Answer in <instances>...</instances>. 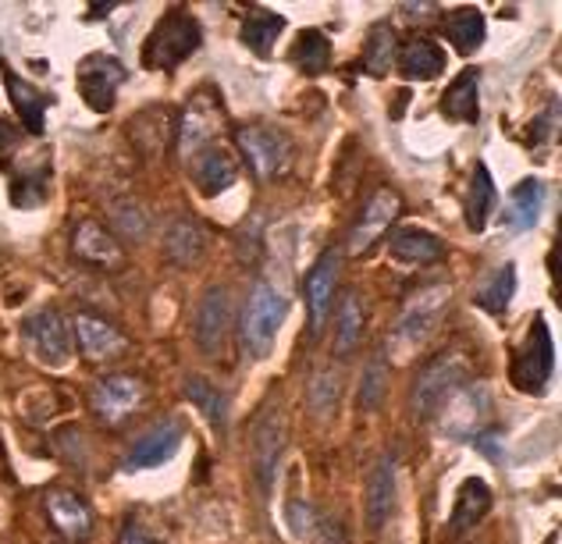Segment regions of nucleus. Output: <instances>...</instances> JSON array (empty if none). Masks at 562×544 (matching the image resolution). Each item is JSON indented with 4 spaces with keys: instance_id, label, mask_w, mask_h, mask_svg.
I'll use <instances>...</instances> for the list:
<instances>
[{
    "instance_id": "obj_26",
    "label": "nucleus",
    "mask_w": 562,
    "mask_h": 544,
    "mask_svg": "<svg viewBox=\"0 0 562 544\" xmlns=\"http://www.w3.org/2000/svg\"><path fill=\"white\" fill-rule=\"evenodd\" d=\"M544 211V185L538 179H524L513 189L509 207H506V228L513 235H524L538 225V217Z\"/></svg>"
},
{
    "instance_id": "obj_1",
    "label": "nucleus",
    "mask_w": 562,
    "mask_h": 544,
    "mask_svg": "<svg viewBox=\"0 0 562 544\" xmlns=\"http://www.w3.org/2000/svg\"><path fill=\"white\" fill-rule=\"evenodd\" d=\"M203 29L186 8H168L165 19L154 25V33L143 43V65L154 71H175L200 50Z\"/></svg>"
},
{
    "instance_id": "obj_25",
    "label": "nucleus",
    "mask_w": 562,
    "mask_h": 544,
    "mask_svg": "<svg viewBox=\"0 0 562 544\" xmlns=\"http://www.w3.org/2000/svg\"><path fill=\"white\" fill-rule=\"evenodd\" d=\"M206 249V235L192 217H175L165 235V257L168 263H179V268H192Z\"/></svg>"
},
{
    "instance_id": "obj_8",
    "label": "nucleus",
    "mask_w": 562,
    "mask_h": 544,
    "mask_svg": "<svg viewBox=\"0 0 562 544\" xmlns=\"http://www.w3.org/2000/svg\"><path fill=\"white\" fill-rule=\"evenodd\" d=\"M446 306H449V285L420 288L417 296L403 306V314H398V320H395V342L406 345V349L420 345L424 338L431 335L435 320L446 314Z\"/></svg>"
},
{
    "instance_id": "obj_11",
    "label": "nucleus",
    "mask_w": 562,
    "mask_h": 544,
    "mask_svg": "<svg viewBox=\"0 0 562 544\" xmlns=\"http://www.w3.org/2000/svg\"><path fill=\"white\" fill-rule=\"evenodd\" d=\"M128 79V71L122 61H114L108 54H93L79 65V93L86 100V107H93L97 114H108L114 107L117 86Z\"/></svg>"
},
{
    "instance_id": "obj_43",
    "label": "nucleus",
    "mask_w": 562,
    "mask_h": 544,
    "mask_svg": "<svg viewBox=\"0 0 562 544\" xmlns=\"http://www.w3.org/2000/svg\"><path fill=\"white\" fill-rule=\"evenodd\" d=\"M122 544H160L150 531H143L139 523H128L125 534H122Z\"/></svg>"
},
{
    "instance_id": "obj_15",
    "label": "nucleus",
    "mask_w": 562,
    "mask_h": 544,
    "mask_svg": "<svg viewBox=\"0 0 562 544\" xmlns=\"http://www.w3.org/2000/svg\"><path fill=\"white\" fill-rule=\"evenodd\" d=\"M182 438H186V428L182 420H160L154 423L150 431L136 438V445H132L128 460H125V469H154V466H165L168 460H175L182 449Z\"/></svg>"
},
{
    "instance_id": "obj_2",
    "label": "nucleus",
    "mask_w": 562,
    "mask_h": 544,
    "mask_svg": "<svg viewBox=\"0 0 562 544\" xmlns=\"http://www.w3.org/2000/svg\"><path fill=\"white\" fill-rule=\"evenodd\" d=\"M285 317H289V299L281 296L274 285L260 282L254 292H249V299L243 306V320H239V338H243L249 356L254 360L271 356L278 328Z\"/></svg>"
},
{
    "instance_id": "obj_23",
    "label": "nucleus",
    "mask_w": 562,
    "mask_h": 544,
    "mask_svg": "<svg viewBox=\"0 0 562 544\" xmlns=\"http://www.w3.org/2000/svg\"><path fill=\"white\" fill-rule=\"evenodd\" d=\"M71 249H76V257L90 263V268H103V271L122 268V246H117L114 235L103 225H97V220H82L76 228V239H71Z\"/></svg>"
},
{
    "instance_id": "obj_21",
    "label": "nucleus",
    "mask_w": 562,
    "mask_h": 544,
    "mask_svg": "<svg viewBox=\"0 0 562 544\" xmlns=\"http://www.w3.org/2000/svg\"><path fill=\"white\" fill-rule=\"evenodd\" d=\"M363 509H367V531H374V534L392 520V512H395V463L389 460V455L371 466V477H367V491H363Z\"/></svg>"
},
{
    "instance_id": "obj_32",
    "label": "nucleus",
    "mask_w": 562,
    "mask_h": 544,
    "mask_svg": "<svg viewBox=\"0 0 562 544\" xmlns=\"http://www.w3.org/2000/svg\"><path fill=\"white\" fill-rule=\"evenodd\" d=\"M463 207H467L470 231H484L487 217H492V207H495V179H492V171H487L484 165H473Z\"/></svg>"
},
{
    "instance_id": "obj_45",
    "label": "nucleus",
    "mask_w": 562,
    "mask_h": 544,
    "mask_svg": "<svg viewBox=\"0 0 562 544\" xmlns=\"http://www.w3.org/2000/svg\"><path fill=\"white\" fill-rule=\"evenodd\" d=\"M438 4H403V14H409V22H420V14H435Z\"/></svg>"
},
{
    "instance_id": "obj_14",
    "label": "nucleus",
    "mask_w": 562,
    "mask_h": 544,
    "mask_svg": "<svg viewBox=\"0 0 562 544\" xmlns=\"http://www.w3.org/2000/svg\"><path fill=\"white\" fill-rule=\"evenodd\" d=\"M143 381L139 377H132V374H108V377H100L97 385H93V409H97V417L103 423H122L128 420V413H136L139 403H143Z\"/></svg>"
},
{
    "instance_id": "obj_29",
    "label": "nucleus",
    "mask_w": 562,
    "mask_h": 544,
    "mask_svg": "<svg viewBox=\"0 0 562 544\" xmlns=\"http://www.w3.org/2000/svg\"><path fill=\"white\" fill-rule=\"evenodd\" d=\"M289 61L303 71L306 79H317L331 68V39L321 33V29H303L292 43Z\"/></svg>"
},
{
    "instance_id": "obj_35",
    "label": "nucleus",
    "mask_w": 562,
    "mask_h": 544,
    "mask_svg": "<svg viewBox=\"0 0 562 544\" xmlns=\"http://www.w3.org/2000/svg\"><path fill=\"white\" fill-rule=\"evenodd\" d=\"M47 182H50V168L47 160L36 168L29 165L14 174V185H11V203L14 207H40L43 200H47Z\"/></svg>"
},
{
    "instance_id": "obj_42",
    "label": "nucleus",
    "mask_w": 562,
    "mask_h": 544,
    "mask_svg": "<svg viewBox=\"0 0 562 544\" xmlns=\"http://www.w3.org/2000/svg\"><path fill=\"white\" fill-rule=\"evenodd\" d=\"M555 128H559V104L552 100V104L544 107V111L535 117V122L527 125V136H524V139H527L530 146H541V143H549V139L555 136Z\"/></svg>"
},
{
    "instance_id": "obj_38",
    "label": "nucleus",
    "mask_w": 562,
    "mask_h": 544,
    "mask_svg": "<svg viewBox=\"0 0 562 544\" xmlns=\"http://www.w3.org/2000/svg\"><path fill=\"white\" fill-rule=\"evenodd\" d=\"M513 292H516V268L506 263V268H502L498 274H492V282L477 292V306L487 314H502L513 303Z\"/></svg>"
},
{
    "instance_id": "obj_12",
    "label": "nucleus",
    "mask_w": 562,
    "mask_h": 544,
    "mask_svg": "<svg viewBox=\"0 0 562 544\" xmlns=\"http://www.w3.org/2000/svg\"><path fill=\"white\" fill-rule=\"evenodd\" d=\"M175 125H179V114L165 104H150L128 117V143L136 146V154L143 160H157L168 154V146L175 139Z\"/></svg>"
},
{
    "instance_id": "obj_27",
    "label": "nucleus",
    "mask_w": 562,
    "mask_h": 544,
    "mask_svg": "<svg viewBox=\"0 0 562 544\" xmlns=\"http://www.w3.org/2000/svg\"><path fill=\"white\" fill-rule=\"evenodd\" d=\"M4 86H8V93L14 100V111H19L22 117V125L33 132V136H40L43 132V117H47V104H50V97L47 93H40L36 86H29L19 71H11L4 65Z\"/></svg>"
},
{
    "instance_id": "obj_13",
    "label": "nucleus",
    "mask_w": 562,
    "mask_h": 544,
    "mask_svg": "<svg viewBox=\"0 0 562 544\" xmlns=\"http://www.w3.org/2000/svg\"><path fill=\"white\" fill-rule=\"evenodd\" d=\"M228 325H232V296L225 285H214L203 292L200 310H196V325H192V335H196V345L206 356H221V349L228 342Z\"/></svg>"
},
{
    "instance_id": "obj_7",
    "label": "nucleus",
    "mask_w": 562,
    "mask_h": 544,
    "mask_svg": "<svg viewBox=\"0 0 562 544\" xmlns=\"http://www.w3.org/2000/svg\"><path fill=\"white\" fill-rule=\"evenodd\" d=\"M22 335H25L29 352H33L43 366H50V371L68 366V360H71V325L57 310L47 306V310H36L33 317H25Z\"/></svg>"
},
{
    "instance_id": "obj_30",
    "label": "nucleus",
    "mask_w": 562,
    "mask_h": 544,
    "mask_svg": "<svg viewBox=\"0 0 562 544\" xmlns=\"http://www.w3.org/2000/svg\"><path fill=\"white\" fill-rule=\"evenodd\" d=\"M285 33V19H281L278 11H268V8H249L246 19H243V29H239V39L246 43L254 54H263L268 57L274 39Z\"/></svg>"
},
{
    "instance_id": "obj_36",
    "label": "nucleus",
    "mask_w": 562,
    "mask_h": 544,
    "mask_svg": "<svg viewBox=\"0 0 562 544\" xmlns=\"http://www.w3.org/2000/svg\"><path fill=\"white\" fill-rule=\"evenodd\" d=\"M392 61H395V36L389 25H378L363 47V71H371L374 79H381L392 71Z\"/></svg>"
},
{
    "instance_id": "obj_40",
    "label": "nucleus",
    "mask_w": 562,
    "mask_h": 544,
    "mask_svg": "<svg viewBox=\"0 0 562 544\" xmlns=\"http://www.w3.org/2000/svg\"><path fill=\"white\" fill-rule=\"evenodd\" d=\"M335 406H338V377L317 374L310 381V409H314V417H331Z\"/></svg>"
},
{
    "instance_id": "obj_39",
    "label": "nucleus",
    "mask_w": 562,
    "mask_h": 544,
    "mask_svg": "<svg viewBox=\"0 0 562 544\" xmlns=\"http://www.w3.org/2000/svg\"><path fill=\"white\" fill-rule=\"evenodd\" d=\"M384 392H389V363L384 356H374L363 371V385H360V406L363 409H378L384 403Z\"/></svg>"
},
{
    "instance_id": "obj_31",
    "label": "nucleus",
    "mask_w": 562,
    "mask_h": 544,
    "mask_svg": "<svg viewBox=\"0 0 562 544\" xmlns=\"http://www.w3.org/2000/svg\"><path fill=\"white\" fill-rule=\"evenodd\" d=\"M441 36L460 54H473L484 43V14L477 8H456L441 22Z\"/></svg>"
},
{
    "instance_id": "obj_4",
    "label": "nucleus",
    "mask_w": 562,
    "mask_h": 544,
    "mask_svg": "<svg viewBox=\"0 0 562 544\" xmlns=\"http://www.w3.org/2000/svg\"><path fill=\"white\" fill-rule=\"evenodd\" d=\"M552 374H555L552 331H549V320L538 314L535 325H530V331H527V338H524V345L516 349V356H513L509 381L527 395H541L544 388H549Z\"/></svg>"
},
{
    "instance_id": "obj_17",
    "label": "nucleus",
    "mask_w": 562,
    "mask_h": 544,
    "mask_svg": "<svg viewBox=\"0 0 562 544\" xmlns=\"http://www.w3.org/2000/svg\"><path fill=\"white\" fill-rule=\"evenodd\" d=\"M43 506H47L54 531L65 541L82 544L93 537V509L86 506L82 495L68 491V488H54V491H47V498H43Z\"/></svg>"
},
{
    "instance_id": "obj_46",
    "label": "nucleus",
    "mask_w": 562,
    "mask_h": 544,
    "mask_svg": "<svg viewBox=\"0 0 562 544\" xmlns=\"http://www.w3.org/2000/svg\"><path fill=\"white\" fill-rule=\"evenodd\" d=\"M321 544H349V541L342 537V531H338V526H331V531H328V537H324Z\"/></svg>"
},
{
    "instance_id": "obj_10",
    "label": "nucleus",
    "mask_w": 562,
    "mask_h": 544,
    "mask_svg": "<svg viewBox=\"0 0 562 544\" xmlns=\"http://www.w3.org/2000/svg\"><path fill=\"white\" fill-rule=\"evenodd\" d=\"M239 150L254 165L257 179H278L292 165V146L274 128H260V125L239 128Z\"/></svg>"
},
{
    "instance_id": "obj_6",
    "label": "nucleus",
    "mask_w": 562,
    "mask_h": 544,
    "mask_svg": "<svg viewBox=\"0 0 562 544\" xmlns=\"http://www.w3.org/2000/svg\"><path fill=\"white\" fill-rule=\"evenodd\" d=\"M225 128V107L214 90H200L189 97V104L179 114V125H175V136H179V154L189 160L192 154L206 150Z\"/></svg>"
},
{
    "instance_id": "obj_16",
    "label": "nucleus",
    "mask_w": 562,
    "mask_h": 544,
    "mask_svg": "<svg viewBox=\"0 0 562 544\" xmlns=\"http://www.w3.org/2000/svg\"><path fill=\"white\" fill-rule=\"evenodd\" d=\"M398 207H403V203H398V196L392 193V189H378V193L367 200V207L360 211L357 225H352V231H349V253L363 257L367 249H371L381 235L395 225Z\"/></svg>"
},
{
    "instance_id": "obj_34",
    "label": "nucleus",
    "mask_w": 562,
    "mask_h": 544,
    "mask_svg": "<svg viewBox=\"0 0 562 544\" xmlns=\"http://www.w3.org/2000/svg\"><path fill=\"white\" fill-rule=\"evenodd\" d=\"M360 335H363V303L357 292H346L335 328V356H352L360 345Z\"/></svg>"
},
{
    "instance_id": "obj_3",
    "label": "nucleus",
    "mask_w": 562,
    "mask_h": 544,
    "mask_svg": "<svg viewBox=\"0 0 562 544\" xmlns=\"http://www.w3.org/2000/svg\"><path fill=\"white\" fill-rule=\"evenodd\" d=\"M467 377H470V371H467V360L460 352H441V356H435L417 374V381H413V392H409L413 417L417 420L438 417V409L467 385Z\"/></svg>"
},
{
    "instance_id": "obj_33",
    "label": "nucleus",
    "mask_w": 562,
    "mask_h": 544,
    "mask_svg": "<svg viewBox=\"0 0 562 544\" xmlns=\"http://www.w3.org/2000/svg\"><path fill=\"white\" fill-rule=\"evenodd\" d=\"M441 114L449 122H477V71L467 68L460 79H456L446 93H441Z\"/></svg>"
},
{
    "instance_id": "obj_19",
    "label": "nucleus",
    "mask_w": 562,
    "mask_h": 544,
    "mask_svg": "<svg viewBox=\"0 0 562 544\" xmlns=\"http://www.w3.org/2000/svg\"><path fill=\"white\" fill-rule=\"evenodd\" d=\"M189 179L203 196H221L239 182V160L221 146H206V150L189 157Z\"/></svg>"
},
{
    "instance_id": "obj_37",
    "label": "nucleus",
    "mask_w": 562,
    "mask_h": 544,
    "mask_svg": "<svg viewBox=\"0 0 562 544\" xmlns=\"http://www.w3.org/2000/svg\"><path fill=\"white\" fill-rule=\"evenodd\" d=\"M186 395L203 409L206 417H211V423H214L217 431H225L228 403H225V395H221V388H214L211 381H203V377H189L186 381Z\"/></svg>"
},
{
    "instance_id": "obj_41",
    "label": "nucleus",
    "mask_w": 562,
    "mask_h": 544,
    "mask_svg": "<svg viewBox=\"0 0 562 544\" xmlns=\"http://www.w3.org/2000/svg\"><path fill=\"white\" fill-rule=\"evenodd\" d=\"M114 220H117V228H122L125 239H132V242H139L146 235V225H150L146 211L139 207V203H132V200L114 203Z\"/></svg>"
},
{
    "instance_id": "obj_9",
    "label": "nucleus",
    "mask_w": 562,
    "mask_h": 544,
    "mask_svg": "<svg viewBox=\"0 0 562 544\" xmlns=\"http://www.w3.org/2000/svg\"><path fill=\"white\" fill-rule=\"evenodd\" d=\"M487 417H492V392H487V385H481V381H473V385H463L449 399L446 413H441V434L473 438V434H481Z\"/></svg>"
},
{
    "instance_id": "obj_18",
    "label": "nucleus",
    "mask_w": 562,
    "mask_h": 544,
    "mask_svg": "<svg viewBox=\"0 0 562 544\" xmlns=\"http://www.w3.org/2000/svg\"><path fill=\"white\" fill-rule=\"evenodd\" d=\"M338 271H342V253L338 249H328L317 263L314 271L306 277V314H310V335H317L324 328L335 299V285H338Z\"/></svg>"
},
{
    "instance_id": "obj_28",
    "label": "nucleus",
    "mask_w": 562,
    "mask_h": 544,
    "mask_svg": "<svg viewBox=\"0 0 562 544\" xmlns=\"http://www.w3.org/2000/svg\"><path fill=\"white\" fill-rule=\"evenodd\" d=\"M389 249H392V257L403 260V263H435V260L446 257V242H441L438 235L424 231V228H413V225L398 228L392 235Z\"/></svg>"
},
{
    "instance_id": "obj_22",
    "label": "nucleus",
    "mask_w": 562,
    "mask_h": 544,
    "mask_svg": "<svg viewBox=\"0 0 562 544\" xmlns=\"http://www.w3.org/2000/svg\"><path fill=\"white\" fill-rule=\"evenodd\" d=\"M495 506V495L492 488L481 480V477H467L460 484V495H456V509L449 517V537H463L470 526H477L487 512Z\"/></svg>"
},
{
    "instance_id": "obj_5",
    "label": "nucleus",
    "mask_w": 562,
    "mask_h": 544,
    "mask_svg": "<svg viewBox=\"0 0 562 544\" xmlns=\"http://www.w3.org/2000/svg\"><path fill=\"white\" fill-rule=\"evenodd\" d=\"M285 445H289L285 413H281V403L271 399L257 413L254 428H249V460H254V477L263 495L271 491L274 469L281 463V455H285Z\"/></svg>"
},
{
    "instance_id": "obj_44",
    "label": "nucleus",
    "mask_w": 562,
    "mask_h": 544,
    "mask_svg": "<svg viewBox=\"0 0 562 544\" xmlns=\"http://www.w3.org/2000/svg\"><path fill=\"white\" fill-rule=\"evenodd\" d=\"M14 143H19V128H14L11 122H0V157H4Z\"/></svg>"
},
{
    "instance_id": "obj_24",
    "label": "nucleus",
    "mask_w": 562,
    "mask_h": 544,
    "mask_svg": "<svg viewBox=\"0 0 562 544\" xmlns=\"http://www.w3.org/2000/svg\"><path fill=\"white\" fill-rule=\"evenodd\" d=\"M398 71H403V79H409V82L438 79L441 71H446V50L427 36L409 39L403 54H398Z\"/></svg>"
},
{
    "instance_id": "obj_20",
    "label": "nucleus",
    "mask_w": 562,
    "mask_h": 544,
    "mask_svg": "<svg viewBox=\"0 0 562 544\" xmlns=\"http://www.w3.org/2000/svg\"><path fill=\"white\" fill-rule=\"evenodd\" d=\"M71 335H76L82 356L93 360V363H108V360L122 356V352L128 349L125 335L117 331L114 325H108L103 317H93V314H79L76 317V331H71Z\"/></svg>"
}]
</instances>
